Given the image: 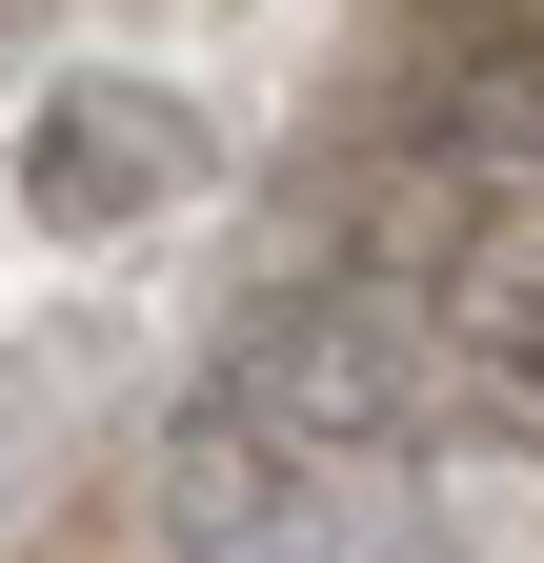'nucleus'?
<instances>
[{"mask_svg":"<svg viewBox=\"0 0 544 563\" xmlns=\"http://www.w3.org/2000/svg\"><path fill=\"white\" fill-rule=\"evenodd\" d=\"M202 162H222V141H202V101H182V81L81 60V81L21 121V222H41V242H121V222H162Z\"/></svg>","mask_w":544,"mask_h":563,"instance_id":"obj_1","label":"nucleus"}]
</instances>
